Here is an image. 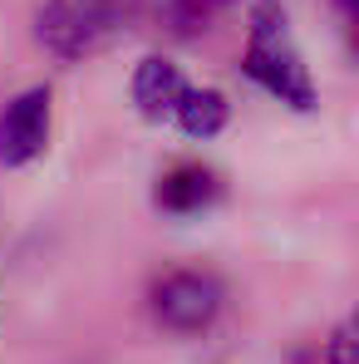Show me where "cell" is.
<instances>
[{
    "label": "cell",
    "instance_id": "8992f818",
    "mask_svg": "<svg viewBox=\"0 0 359 364\" xmlns=\"http://www.w3.org/2000/svg\"><path fill=\"white\" fill-rule=\"evenodd\" d=\"M217 197H222V182H217L212 168H202V163L173 168L168 178H158V192H153V202H158L168 217H197V212H207Z\"/></svg>",
    "mask_w": 359,
    "mask_h": 364
},
{
    "label": "cell",
    "instance_id": "9c48e42d",
    "mask_svg": "<svg viewBox=\"0 0 359 364\" xmlns=\"http://www.w3.org/2000/svg\"><path fill=\"white\" fill-rule=\"evenodd\" d=\"M202 5H217V0H168V10H202Z\"/></svg>",
    "mask_w": 359,
    "mask_h": 364
},
{
    "label": "cell",
    "instance_id": "ba28073f",
    "mask_svg": "<svg viewBox=\"0 0 359 364\" xmlns=\"http://www.w3.org/2000/svg\"><path fill=\"white\" fill-rule=\"evenodd\" d=\"M325 364H355V325L350 320L325 340Z\"/></svg>",
    "mask_w": 359,
    "mask_h": 364
},
{
    "label": "cell",
    "instance_id": "52a82bcc",
    "mask_svg": "<svg viewBox=\"0 0 359 364\" xmlns=\"http://www.w3.org/2000/svg\"><path fill=\"white\" fill-rule=\"evenodd\" d=\"M232 119V104H227V94H217V89H197V84H187V94L178 99V109H173V123H178L187 138H217L222 128Z\"/></svg>",
    "mask_w": 359,
    "mask_h": 364
},
{
    "label": "cell",
    "instance_id": "277c9868",
    "mask_svg": "<svg viewBox=\"0 0 359 364\" xmlns=\"http://www.w3.org/2000/svg\"><path fill=\"white\" fill-rule=\"evenodd\" d=\"M50 128H55V99L45 84L20 89L5 109H0V168L20 173L30 163L45 158L50 148Z\"/></svg>",
    "mask_w": 359,
    "mask_h": 364
},
{
    "label": "cell",
    "instance_id": "5b68a950",
    "mask_svg": "<svg viewBox=\"0 0 359 364\" xmlns=\"http://www.w3.org/2000/svg\"><path fill=\"white\" fill-rule=\"evenodd\" d=\"M128 94H133V104H138V114H143V119H158V123H163V119H173L178 99L187 94V79H182V69L173 60L148 55V60L133 69Z\"/></svg>",
    "mask_w": 359,
    "mask_h": 364
},
{
    "label": "cell",
    "instance_id": "3957f363",
    "mask_svg": "<svg viewBox=\"0 0 359 364\" xmlns=\"http://www.w3.org/2000/svg\"><path fill=\"white\" fill-rule=\"evenodd\" d=\"M227 310V286L212 271H168L153 286V320L168 335H202Z\"/></svg>",
    "mask_w": 359,
    "mask_h": 364
},
{
    "label": "cell",
    "instance_id": "30bf717a",
    "mask_svg": "<svg viewBox=\"0 0 359 364\" xmlns=\"http://www.w3.org/2000/svg\"><path fill=\"white\" fill-rule=\"evenodd\" d=\"M340 10H345V15H355V0H340Z\"/></svg>",
    "mask_w": 359,
    "mask_h": 364
},
{
    "label": "cell",
    "instance_id": "7a4b0ae2",
    "mask_svg": "<svg viewBox=\"0 0 359 364\" xmlns=\"http://www.w3.org/2000/svg\"><path fill=\"white\" fill-rule=\"evenodd\" d=\"M128 0H45L35 15V35L55 60L99 55L119 35Z\"/></svg>",
    "mask_w": 359,
    "mask_h": 364
},
{
    "label": "cell",
    "instance_id": "6da1fadb",
    "mask_svg": "<svg viewBox=\"0 0 359 364\" xmlns=\"http://www.w3.org/2000/svg\"><path fill=\"white\" fill-rule=\"evenodd\" d=\"M241 69H246L276 104H286V109H296V114H310V109H315V79H310V69H305V55H300L296 35H291V25H286V10H281L276 0H256Z\"/></svg>",
    "mask_w": 359,
    "mask_h": 364
}]
</instances>
